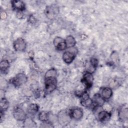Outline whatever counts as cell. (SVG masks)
<instances>
[{
    "label": "cell",
    "instance_id": "6da1fadb",
    "mask_svg": "<svg viewBox=\"0 0 128 128\" xmlns=\"http://www.w3.org/2000/svg\"><path fill=\"white\" fill-rule=\"evenodd\" d=\"M57 120L58 123L62 126L68 124L72 120L70 110H62L60 111L57 116Z\"/></svg>",
    "mask_w": 128,
    "mask_h": 128
},
{
    "label": "cell",
    "instance_id": "7a4b0ae2",
    "mask_svg": "<svg viewBox=\"0 0 128 128\" xmlns=\"http://www.w3.org/2000/svg\"><path fill=\"white\" fill-rule=\"evenodd\" d=\"M68 49L69 50L64 52L62 54V60L67 64L72 62L78 53V50L74 47Z\"/></svg>",
    "mask_w": 128,
    "mask_h": 128
},
{
    "label": "cell",
    "instance_id": "3957f363",
    "mask_svg": "<svg viewBox=\"0 0 128 128\" xmlns=\"http://www.w3.org/2000/svg\"><path fill=\"white\" fill-rule=\"evenodd\" d=\"M59 8L56 4H51L46 6L44 10V14L50 20L56 18L59 13Z\"/></svg>",
    "mask_w": 128,
    "mask_h": 128
},
{
    "label": "cell",
    "instance_id": "277c9868",
    "mask_svg": "<svg viewBox=\"0 0 128 128\" xmlns=\"http://www.w3.org/2000/svg\"><path fill=\"white\" fill-rule=\"evenodd\" d=\"M57 80L56 78H44V88L46 94H50L56 88Z\"/></svg>",
    "mask_w": 128,
    "mask_h": 128
},
{
    "label": "cell",
    "instance_id": "5b68a950",
    "mask_svg": "<svg viewBox=\"0 0 128 128\" xmlns=\"http://www.w3.org/2000/svg\"><path fill=\"white\" fill-rule=\"evenodd\" d=\"M28 80L27 76L23 73H19L17 74L11 80V83L15 86H20L26 84Z\"/></svg>",
    "mask_w": 128,
    "mask_h": 128
},
{
    "label": "cell",
    "instance_id": "8992f818",
    "mask_svg": "<svg viewBox=\"0 0 128 128\" xmlns=\"http://www.w3.org/2000/svg\"><path fill=\"white\" fill-rule=\"evenodd\" d=\"M98 63V60L96 58H91L89 61H88L85 64V69L86 72H88L91 74L94 73L96 70Z\"/></svg>",
    "mask_w": 128,
    "mask_h": 128
},
{
    "label": "cell",
    "instance_id": "52a82bcc",
    "mask_svg": "<svg viewBox=\"0 0 128 128\" xmlns=\"http://www.w3.org/2000/svg\"><path fill=\"white\" fill-rule=\"evenodd\" d=\"M80 102L81 104L86 108H90L93 105L92 100L86 91L84 90L81 96Z\"/></svg>",
    "mask_w": 128,
    "mask_h": 128
},
{
    "label": "cell",
    "instance_id": "ba28073f",
    "mask_svg": "<svg viewBox=\"0 0 128 128\" xmlns=\"http://www.w3.org/2000/svg\"><path fill=\"white\" fill-rule=\"evenodd\" d=\"M12 114L14 118L18 121H24L26 118V114L22 108L18 106L14 108Z\"/></svg>",
    "mask_w": 128,
    "mask_h": 128
},
{
    "label": "cell",
    "instance_id": "9c48e42d",
    "mask_svg": "<svg viewBox=\"0 0 128 128\" xmlns=\"http://www.w3.org/2000/svg\"><path fill=\"white\" fill-rule=\"evenodd\" d=\"M93 81L94 77L92 74L88 72H85L82 76V82L86 89H88L92 87Z\"/></svg>",
    "mask_w": 128,
    "mask_h": 128
},
{
    "label": "cell",
    "instance_id": "30bf717a",
    "mask_svg": "<svg viewBox=\"0 0 128 128\" xmlns=\"http://www.w3.org/2000/svg\"><path fill=\"white\" fill-rule=\"evenodd\" d=\"M13 46L14 49L17 52H24L26 48V43L24 38H18L14 41Z\"/></svg>",
    "mask_w": 128,
    "mask_h": 128
},
{
    "label": "cell",
    "instance_id": "8fae6325",
    "mask_svg": "<svg viewBox=\"0 0 128 128\" xmlns=\"http://www.w3.org/2000/svg\"><path fill=\"white\" fill-rule=\"evenodd\" d=\"M53 44L56 48L58 50H64L66 48L65 40L61 37H56L53 41Z\"/></svg>",
    "mask_w": 128,
    "mask_h": 128
},
{
    "label": "cell",
    "instance_id": "7c38bea8",
    "mask_svg": "<svg viewBox=\"0 0 128 128\" xmlns=\"http://www.w3.org/2000/svg\"><path fill=\"white\" fill-rule=\"evenodd\" d=\"M118 116L120 121L124 122L127 120L128 118V108L126 106L123 105L119 108Z\"/></svg>",
    "mask_w": 128,
    "mask_h": 128
},
{
    "label": "cell",
    "instance_id": "4fadbf2b",
    "mask_svg": "<svg viewBox=\"0 0 128 128\" xmlns=\"http://www.w3.org/2000/svg\"><path fill=\"white\" fill-rule=\"evenodd\" d=\"M70 115L72 119L75 120H80L83 116V110L80 108H74L70 110Z\"/></svg>",
    "mask_w": 128,
    "mask_h": 128
},
{
    "label": "cell",
    "instance_id": "5bb4252c",
    "mask_svg": "<svg viewBox=\"0 0 128 128\" xmlns=\"http://www.w3.org/2000/svg\"><path fill=\"white\" fill-rule=\"evenodd\" d=\"M112 113L104 110L99 112L97 115L98 120L102 122H108L110 118Z\"/></svg>",
    "mask_w": 128,
    "mask_h": 128
},
{
    "label": "cell",
    "instance_id": "9a60e30c",
    "mask_svg": "<svg viewBox=\"0 0 128 128\" xmlns=\"http://www.w3.org/2000/svg\"><path fill=\"white\" fill-rule=\"evenodd\" d=\"M92 100L94 107H102L105 103V100L99 94H94Z\"/></svg>",
    "mask_w": 128,
    "mask_h": 128
},
{
    "label": "cell",
    "instance_id": "2e32d148",
    "mask_svg": "<svg viewBox=\"0 0 128 128\" xmlns=\"http://www.w3.org/2000/svg\"><path fill=\"white\" fill-rule=\"evenodd\" d=\"M11 3L12 8L18 12H22L25 10V4L22 0H12Z\"/></svg>",
    "mask_w": 128,
    "mask_h": 128
},
{
    "label": "cell",
    "instance_id": "e0dca14e",
    "mask_svg": "<svg viewBox=\"0 0 128 128\" xmlns=\"http://www.w3.org/2000/svg\"><path fill=\"white\" fill-rule=\"evenodd\" d=\"M100 95L105 100L110 99L112 95V89L110 87H104L102 88Z\"/></svg>",
    "mask_w": 128,
    "mask_h": 128
},
{
    "label": "cell",
    "instance_id": "ac0fdd59",
    "mask_svg": "<svg viewBox=\"0 0 128 128\" xmlns=\"http://www.w3.org/2000/svg\"><path fill=\"white\" fill-rule=\"evenodd\" d=\"M65 42L66 44V48H70L75 46L76 44V40L74 38L71 36H68L65 39Z\"/></svg>",
    "mask_w": 128,
    "mask_h": 128
},
{
    "label": "cell",
    "instance_id": "d6986e66",
    "mask_svg": "<svg viewBox=\"0 0 128 128\" xmlns=\"http://www.w3.org/2000/svg\"><path fill=\"white\" fill-rule=\"evenodd\" d=\"M10 67V62L6 60H2L0 62V69L2 74H5Z\"/></svg>",
    "mask_w": 128,
    "mask_h": 128
},
{
    "label": "cell",
    "instance_id": "ffe728a7",
    "mask_svg": "<svg viewBox=\"0 0 128 128\" xmlns=\"http://www.w3.org/2000/svg\"><path fill=\"white\" fill-rule=\"evenodd\" d=\"M24 122V128H35L36 126V123L31 118H26Z\"/></svg>",
    "mask_w": 128,
    "mask_h": 128
},
{
    "label": "cell",
    "instance_id": "44dd1931",
    "mask_svg": "<svg viewBox=\"0 0 128 128\" xmlns=\"http://www.w3.org/2000/svg\"><path fill=\"white\" fill-rule=\"evenodd\" d=\"M9 106V102L5 98H1L0 102V112H4L6 111Z\"/></svg>",
    "mask_w": 128,
    "mask_h": 128
},
{
    "label": "cell",
    "instance_id": "7402d4cb",
    "mask_svg": "<svg viewBox=\"0 0 128 128\" xmlns=\"http://www.w3.org/2000/svg\"><path fill=\"white\" fill-rule=\"evenodd\" d=\"M38 106L36 104H31L28 107L27 112L28 114L33 115L38 112Z\"/></svg>",
    "mask_w": 128,
    "mask_h": 128
},
{
    "label": "cell",
    "instance_id": "603a6c76",
    "mask_svg": "<svg viewBox=\"0 0 128 128\" xmlns=\"http://www.w3.org/2000/svg\"><path fill=\"white\" fill-rule=\"evenodd\" d=\"M38 118L42 122H46L48 121L49 118H50V115L48 112L43 111L39 113Z\"/></svg>",
    "mask_w": 128,
    "mask_h": 128
},
{
    "label": "cell",
    "instance_id": "cb8c5ba5",
    "mask_svg": "<svg viewBox=\"0 0 128 128\" xmlns=\"http://www.w3.org/2000/svg\"><path fill=\"white\" fill-rule=\"evenodd\" d=\"M57 71L54 68H51L47 70L44 75V78H56Z\"/></svg>",
    "mask_w": 128,
    "mask_h": 128
},
{
    "label": "cell",
    "instance_id": "d4e9b609",
    "mask_svg": "<svg viewBox=\"0 0 128 128\" xmlns=\"http://www.w3.org/2000/svg\"><path fill=\"white\" fill-rule=\"evenodd\" d=\"M110 57H111V58L113 60L116 61V60H118V54L116 52H114L112 54Z\"/></svg>",
    "mask_w": 128,
    "mask_h": 128
},
{
    "label": "cell",
    "instance_id": "484cf974",
    "mask_svg": "<svg viewBox=\"0 0 128 128\" xmlns=\"http://www.w3.org/2000/svg\"><path fill=\"white\" fill-rule=\"evenodd\" d=\"M0 16H1V18L2 19H5L7 17V14L5 12H1Z\"/></svg>",
    "mask_w": 128,
    "mask_h": 128
},
{
    "label": "cell",
    "instance_id": "4316f807",
    "mask_svg": "<svg viewBox=\"0 0 128 128\" xmlns=\"http://www.w3.org/2000/svg\"><path fill=\"white\" fill-rule=\"evenodd\" d=\"M23 16H24V14H23L22 12H18V13L16 14V16L18 18H22Z\"/></svg>",
    "mask_w": 128,
    "mask_h": 128
}]
</instances>
